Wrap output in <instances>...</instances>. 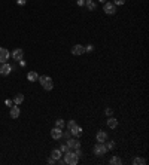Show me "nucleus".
Instances as JSON below:
<instances>
[{
	"label": "nucleus",
	"mask_w": 149,
	"mask_h": 165,
	"mask_svg": "<svg viewBox=\"0 0 149 165\" xmlns=\"http://www.w3.org/2000/svg\"><path fill=\"white\" fill-rule=\"evenodd\" d=\"M63 159H64V164H69V165H76L79 162V156L74 153V150L69 149L66 153H63Z\"/></svg>",
	"instance_id": "obj_1"
},
{
	"label": "nucleus",
	"mask_w": 149,
	"mask_h": 165,
	"mask_svg": "<svg viewBox=\"0 0 149 165\" xmlns=\"http://www.w3.org/2000/svg\"><path fill=\"white\" fill-rule=\"evenodd\" d=\"M37 80L40 82V85H42V88H43L45 91H51V89L54 88V82H52V79H51L49 76H39Z\"/></svg>",
	"instance_id": "obj_2"
},
{
	"label": "nucleus",
	"mask_w": 149,
	"mask_h": 165,
	"mask_svg": "<svg viewBox=\"0 0 149 165\" xmlns=\"http://www.w3.org/2000/svg\"><path fill=\"white\" fill-rule=\"evenodd\" d=\"M108 153V147L104 143H95V146H94V155L95 156H103V155H106Z\"/></svg>",
	"instance_id": "obj_3"
},
{
	"label": "nucleus",
	"mask_w": 149,
	"mask_h": 165,
	"mask_svg": "<svg viewBox=\"0 0 149 165\" xmlns=\"http://www.w3.org/2000/svg\"><path fill=\"white\" fill-rule=\"evenodd\" d=\"M104 6H103V12L104 14H108V15H115L116 14V6L112 3V2H106V3H103Z\"/></svg>",
	"instance_id": "obj_4"
},
{
	"label": "nucleus",
	"mask_w": 149,
	"mask_h": 165,
	"mask_svg": "<svg viewBox=\"0 0 149 165\" xmlns=\"http://www.w3.org/2000/svg\"><path fill=\"white\" fill-rule=\"evenodd\" d=\"M9 51L6 49V48H0V64H3V63H8L9 61Z\"/></svg>",
	"instance_id": "obj_5"
},
{
	"label": "nucleus",
	"mask_w": 149,
	"mask_h": 165,
	"mask_svg": "<svg viewBox=\"0 0 149 165\" xmlns=\"http://www.w3.org/2000/svg\"><path fill=\"white\" fill-rule=\"evenodd\" d=\"M66 144L69 146V149H72V150H74V149H78V147H81V143H79V140L74 137V138H69V140H66Z\"/></svg>",
	"instance_id": "obj_6"
},
{
	"label": "nucleus",
	"mask_w": 149,
	"mask_h": 165,
	"mask_svg": "<svg viewBox=\"0 0 149 165\" xmlns=\"http://www.w3.org/2000/svg\"><path fill=\"white\" fill-rule=\"evenodd\" d=\"M11 72H12V66H9V63H3L0 66V74L2 76H8Z\"/></svg>",
	"instance_id": "obj_7"
},
{
	"label": "nucleus",
	"mask_w": 149,
	"mask_h": 165,
	"mask_svg": "<svg viewBox=\"0 0 149 165\" xmlns=\"http://www.w3.org/2000/svg\"><path fill=\"white\" fill-rule=\"evenodd\" d=\"M51 137H52L54 140H60V138H63V129L54 127V128L51 129Z\"/></svg>",
	"instance_id": "obj_8"
},
{
	"label": "nucleus",
	"mask_w": 149,
	"mask_h": 165,
	"mask_svg": "<svg viewBox=\"0 0 149 165\" xmlns=\"http://www.w3.org/2000/svg\"><path fill=\"white\" fill-rule=\"evenodd\" d=\"M11 57H12L15 61H21V60H22V57H24V51H22L21 48H17L15 51H12Z\"/></svg>",
	"instance_id": "obj_9"
},
{
	"label": "nucleus",
	"mask_w": 149,
	"mask_h": 165,
	"mask_svg": "<svg viewBox=\"0 0 149 165\" xmlns=\"http://www.w3.org/2000/svg\"><path fill=\"white\" fill-rule=\"evenodd\" d=\"M19 113H21V110H19V107L15 104V106H12L11 107V110H9V116L12 118V119H17L19 116Z\"/></svg>",
	"instance_id": "obj_10"
},
{
	"label": "nucleus",
	"mask_w": 149,
	"mask_h": 165,
	"mask_svg": "<svg viewBox=\"0 0 149 165\" xmlns=\"http://www.w3.org/2000/svg\"><path fill=\"white\" fill-rule=\"evenodd\" d=\"M95 138H97L98 143H104V141L108 140V132H106V131H98L97 135H95Z\"/></svg>",
	"instance_id": "obj_11"
},
{
	"label": "nucleus",
	"mask_w": 149,
	"mask_h": 165,
	"mask_svg": "<svg viewBox=\"0 0 149 165\" xmlns=\"http://www.w3.org/2000/svg\"><path fill=\"white\" fill-rule=\"evenodd\" d=\"M72 54H73V55H82V54H85V48H84L82 45H74L73 48H72Z\"/></svg>",
	"instance_id": "obj_12"
},
{
	"label": "nucleus",
	"mask_w": 149,
	"mask_h": 165,
	"mask_svg": "<svg viewBox=\"0 0 149 165\" xmlns=\"http://www.w3.org/2000/svg\"><path fill=\"white\" fill-rule=\"evenodd\" d=\"M70 132H72V135H73V137H81V135H82V132H84V129H82V127L76 125V127H73V128L70 129Z\"/></svg>",
	"instance_id": "obj_13"
},
{
	"label": "nucleus",
	"mask_w": 149,
	"mask_h": 165,
	"mask_svg": "<svg viewBox=\"0 0 149 165\" xmlns=\"http://www.w3.org/2000/svg\"><path fill=\"white\" fill-rule=\"evenodd\" d=\"M108 127L111 129H115L118 127V119L113 118V116H109V119H108Z\"/></svg>",
	"instance_id": "obj_14"
},
{
	"label": "nucleus",
	"mask_w": 149,
	"mask_h": 165,
	"mask_svg": "<svg viewBox=\"0 0 149 165\" xmlns=\"http://www.w3.org/2000/svg\"><path fill=\"white\" fill-rule=\"evenodd\" d=\"M85 6H87V9H88V11H91V12L97 9V3L93 2V0H85Z\"/></svg>",
	"instance_id": "obj_15"
},
{
	"label": "nucleus",
	"mask_w": 149,
	"mask_h": 165,
	"mask_svg": "<svg viewBox=\"0 0 149 165\" xmlns=\"http://www.w3.org/2000/svg\"><path fill=\"white\" fill-rule=\"evenodd\" d=\"M61 156H63V152H61L60 149H54V150L51 152V158H52V159H55V161H58Z\"/></svg>",
	"instance_id": "obj_16"
},
{
	"label": "nucleus",
	"mask_w": 149,
	"mask_h": 165,
	"mask_svg": "<svg viewBox=\"0 0 149 165\" xmlns=\"http://www.w3.org/2000/svg\"><path fill=\"white\" fill-rule=\"evenodd\" d=\"M27 79L30 82H36L37 79H39V74H37V72H28L27 73Z\"/></svg>",
	"instance_id": "obj_17"
},
{
	"label": "nucleus",
	"mask_w": 149,
	"mask_h": 165,
	"mask_svg": "<svg viewBox=\"0 0 149 165\" xmlns=\"http://www.w3.org/2000/svg\"><path fill=\"white\" fill-rule=\"evenodd\" d=\"M109 164H112V165H121V164H122V159H121L119 156H112L111 161H109Z\"/></svg>",
	"instance_id": "obj_18"
},
{
	"label": "nucleus",
	"mask_w": 149,
	"mask_h": 165,
	"mask_svg": "<svg viewBox=\"0 0 149 165\" xmlns=\"http://www.w3.org/2000/svg\"><path fill=\"white\" fill-rule=\"evenodd\" d=\"M22 101H24V95H22V94H17V95H15V98H14V103H15L17 106H19Z\"/></svg>",
	"instance_id": "obj_19"
},
{
	"label": "nucleus",
	"mask_w": 149,
	"mask_h": 165,
	"mask_svg": "<svg viewBox=\"0 0 149 165\" xmlns=\"http://www.w3.org/2000/svg\"><path fill=\"white\" fill-rule=\"evenodd\" d=\"M145 164H146L145 158H134L133 159V165H145Z\"/></svg>",
	"instance_id": "obj_20"
},
{
	"label": "nucleus",
	"mask_w": 149,
	"mask_h": 165,
	"mask_svg": "<svg viewBox=\"0 0 149 165\" xmlns=\"http://www.w3.org/2000/svg\"><path fill=\"white\" fill-rule=\"evenodd\" d=\"M55 127L57 128H64L66 127V122H64V119H55Z\"/></svg>",
	"instance_id": "obj_21"
},
{
	"label": "nucleus",
	"mask_w": 149,
	"mask_h": 165,
	"mask_svg": "<svg viewBox=\"0 0 149 165\" xmlns=\"http://www.w3.org/2000/svg\"><path fill=\"white\" fill-rule=\"evenodd\" d=\"M76 125H78V124H76V121H74V119H70V121L66 124V127H67V129H69V131L73 128V127H76Z\"/></svg>",
	"instance_id": "obj_22"
},
{
	"label": "nucleus",
	"mask_w": 149,
	"mask_h": 165,
	"mask_svg": "<svg viewBox=\"0 0 149 165\" xmlns=\"http://www.w3.org/2000/svg\"><path fill=\"white\" fill-rule=\"evenodd\" d=\"M104 143H106V147H108V150H112V149H115V141H108V140H106V141H104Z\"/></svg>",
	"instance_id": "obj_23"
},
{
	"label": "nucleus",
	"mask_w": 149,
	"mask_h": 165,
	"mask_svg": "<svg viewBox=\"0 0 149 165\" xmlns=\"http://www.w3.org/2000/svg\"><path fill=\"white\" fill-rule=\"evenodd\" d=\"M125 2H127V0H113L112 3H113L115 6H122V5H125Z\"/></svg>",
	"instance_id": "obj_24"
},
{
	"label": "nucleus",
	"mask_w": 149,
	"mask_h": 165,
	"mask_svg": "<svg viewBox=\"0 0 149 165\" xmlns=\"http://www.w3.org/2000/svg\"><path fill=\"white\" fill-rule=\"evenodd\" d=\"M63 137H64L66 140H69V138L72 137V132H70V131H63Z\"/></svg>",
	"instance_id": "obj_25"
},
{
	"label": "nucleus",
	"mask_w": 149,
	"mask_h": 165,
	"mask_svg": "<svg viewBox=\"0 0 149 165\" xmlns=\"http://www.w3.org/2000/svg\"><path fill=\"white\" fill-rule=\"evenodd\" d=\"M84 48H85V52H88V54L94 51V46H93V45H87V46H84Z\"/></svg>",
	"instance_id": "obj_26"
},
{
	"label": "nucleus",
	"mask_w": 149,
	"mask_h": 165,
	"mask_svg": "<svg viewBox=\"0 0 149 165\" xmlns=\"http://www.w3.org/2000/svg\"><path fill=\"white\" fill-rule=\"evenodd\" d=\"M60 150H61V152H63V153H66V152H67V150H69V146H67V144H66V143H63V144H61V147H60Z\"/></svg>",
	"instance_id": "obj_27"
},
{
	"label": "nucleus",
	"mask_w": 149,
	"mask_h": 165,
	"mask_svg": "<svg viewBox=\"0 0 149 165\" xmlns=\"http://www.w3.org/2000/svg\"><path fill=\"white\" fill-rule=\"evenodd\" d=\"M104 113H106V116H112V115H113V109L108 107V109L104 110Z\"/></svg>",
	"instance_id": "obj_28"
},
{
	"label": "nucleus",
	"mask_w": 149,
	"mask_h": 165,
	"mask_svg": "<svg viewBox=\"0 0 149 165\" xmlns=\"http://www.w3.org/2000/svg\"><path fill=\"white\" fill-rule=\"evenodd\" d=\"M5 104H6L8 107H12V104H14V101H12V100H6V101H5Z\"/></svg>",
	"instance_id": "obj_29"
},
{
	"label": "nucleus",
	"mask_w": 149,
	"mask_h": 165,
	"mask_svg": "<svg viewBox=\"0 0 149 165\" xmlns=\"http://www.w3.org/2000/svg\"><path fill=\"white\" fill-rule=\"evenodd\" d=\"M76 3H78V6H85V0H76Z\"/></svg>",
	"instance_id": "obj_30"
},
{
	"label": "nucleus",
	"mask_w": 149,
	"mask_h": 165,
	"mask_svg": "<svg viewBox=\"0 0 149 165\" xmlns=\"http://www.w3.org/2000/svg\"><path fill=\"white\" fill-rule=\"evenodd\" d=\"M17 3H18L19 6H24V5L27 3V0H17Z\"/></svg>",
	"instance_id": "obj_31"
},
{
	"label": "nucleus",
	"mask_w": 149,
	"mask_h": 165,
	"mask_svg": "<svg viewBox=\"0 0 149 165\" xmlns=\"http://www.w3.org/2000/svg\"><path fill=\"white\" fill-rule=\"evenodd\" d=\"M48 164H49V165H54V164H55V159L49 158V159H48Z\"/></svg>",
	"instance_id": "obj_32"
},
{
	"label": "nucleus",
	"mask_w": 149,
	"mask_h": 165,
	"mask_svg": "<svg viewBox=\"0 0 149 165\" xmlns=\"http://www.w3.org/2000/svg\"><path fill=\"white\" fill-rule=\"evenodd\" d=\"M98 2H100V3H106L108 0H98Z\"/></svg>",
	"instance_id": "obj_33"
}]
</instances>
